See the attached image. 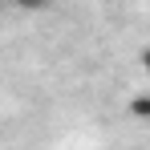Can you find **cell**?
<instances>
[{
  "label": "cell",
  "instance_id": "cell-1",
  "mask_svg": "<svg viewBox=\"0 0 150 150\" xmlns=\"http://www.w3.org/2000/svg\"><path fill=\"white\" fill-rule=\"evenodd\" d=\"M130 114L134 118H150V93H134L130 98Z\"/></svg>",
  "mask_w": 150,
  "mask_h": 150
}]
</instances>
